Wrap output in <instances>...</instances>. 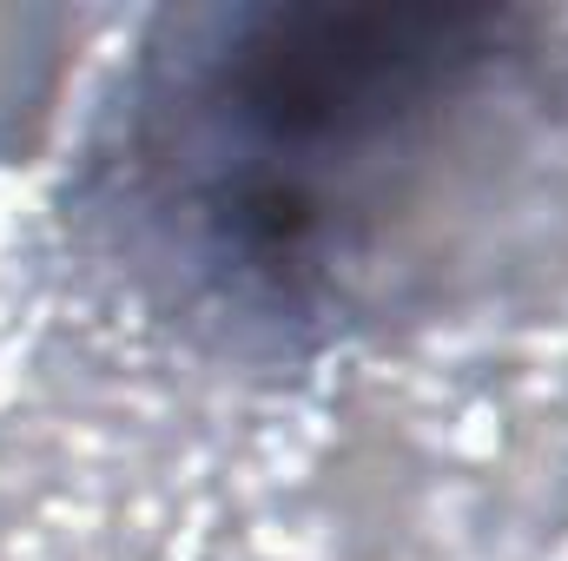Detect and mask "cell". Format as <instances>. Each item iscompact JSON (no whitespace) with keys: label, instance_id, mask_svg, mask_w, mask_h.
Instances as JSON below:
<instances>
[{"label":"cell","instance_id":"obj_1","mask_svg":"<svg viewBox=\"0 0 568 561\" xmlns=\"http://www.w3.org/2000/svg\"><path fill=\"white\" fill-rule=\"evenodd\" d=\"M516 13L258 7L199 47L179 106L192 212L272 284L371 265L443 172L516 133L536 53Z\"/></svg>","mask_w":568,"mask_h":561}]
</instances>
